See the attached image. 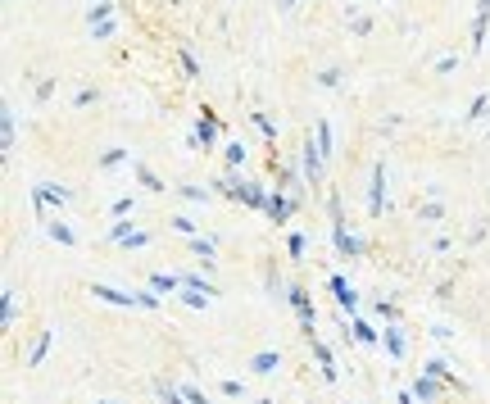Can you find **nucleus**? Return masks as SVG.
I'll return each instance as SVG.
<instances>
[{
	"label": "nucleus",
	"mask_w": 490,
	"mask_h": 404,
	"mask_svg": "<svg viewBox=\"0 0 490 404\" xmlns=\"http://www.w3.org/2000/svg\"><path fill=\"white\" fill-rule=\"evenodd\" d=\"M286 300H291V309H295V318H300V332L309 336H318L313 327H318V309H313V300H309V291L304 286H286Z\"/></svg>",
	"instance_id": "nucleus-1"
},
{
	"label": "nucleus",
	"mask_w": 490,
	"mask_h": 404,
	"mask_svg": "<svg viewBox=\"0 0 490 404\" xmlns=\"http://www.w3.org/2000/svg\"><path fill=\"white\" fill-rule=\"evenodd\" d=\"M214 146H218V114L205 105L200 119H196V128H191V150H205V155H209Z\"/></svg>",
	"instance_id": "nucleus-2"
},
{
	"label": "nucleus",
	"mask_w": 490,
	"mask_h": 404,
	"mask_svg": "<svg viewBox=\"0 0 490 404\" xmlns=\"http://www.w3.org/2000/svg\"><path fill=\"white\" fill-rule=\"evenodd\" d=\"M300 159H304V182H309V187H327V159H322L318 141H313V132L304 137V150H300Z\"/></svg>",
	"instance_id": "nucleus-3"
},
{
	"label": "nucleus",
	"mask_w": 490,
	"mask_h": 404,
	"mask_svg": "<svg viewBox=\"0 0 490 404\" xmlns=\"http://www.w3.org/2000/svg\"><path fill=\"white\" fill-rule=\"evenodd\" d=\"M69 200H73V187H60V182H41V187H32L36 214H46L50 205H69Z\"/></svg>",
	"instance_id": "nucleus-4"
},
{
	"label": "nucleus",
	"mask_w": 490,
	"mask_h": 404,
	"mask_svg": "<svg viewBox=\"0 0 490 404\" xmlns=\"http://www.w3.org/2000/svg\"><path fill=\"white\" fill-rule=\"evenodd\" d=\"M381 205H386V163H372V177H368V214L381 218Z\"/></svg>",
	"instance_id": "nucleus-5"
},
{
	"label": "nucleus",
	"mask_w": 490,
	"mask_h": 404,
	"mask_svg": "<svg viewBox=\"0 0 490 404\" xmlns=\"http://www.w3.org/2000/svg\"><path fill=\"white\" fill-rule=\"evenodd\" d=\"M264 214L273 218L277 227H282V223H291V214H295V196H286V191L277 187L273 196H268V209H264Z\"/></svg>",
	"instance_id": "nucleus-6"
},
{
	"label": "nucleus",
	"mask_w": 490,
	"mask_h": 404,
	"mask_svg": "<svg viewBox=\"0 0 490 404\" xmlns=\"http://www.w3.org/2000/svg\"><path fill=\"white\" fill-rule=\"evenodd\" d=\"M327 286H332V295H336V304H341V314H354V309H359V295H354V286L345 282L341 273L327 277Z\"/></svg>",
	"instance_id": "nucleus-7"
},
{
	"label": "nucleus",
	"mask_w": 490,
	"mask_h": 404,
	"mask_svg": "<svg viewBox=\"0 0 490 404\" xmlns=\"http://www.w3.org/2000/svg\"><path fill=\"white\" fill-rule=\"evenodd\" d=\"M409 391H413V396H418L422 404H436L440 396H445V386H440V377H427V372H422V377H418V382H413V386H409Z\"/></svg>",
	"instance_id": "nucleus-8"
},
{
	"label": "nucleus",
	"mask_w": 490,
	"mask_h": 404,
	"mask_svg": "<svg viewBox=\"0 0 490 404\" xmlns=\"http://www.w3.org/2000/svg\"><path fill=\"white\" fill-rule=\"evenodd\" d=\"M422 372H427V377H440V382H449V391H458V396H463V382H458L454 377V372H449V363L445 359H427V363H422Z\"/></svg>",
	"instance_id": "nucleus-9"
},
{
	"label": "nucleus",
	"mask_w": 490,
	"mask_h": 404,
	"mask_svg": "<svg viewBox=\"0 0 490 404\" xmlns=\"http://www.w3.org/2000/svg\"><path fill=\"white\" fill-rule=\"evenodd\" d=\"M250 368H254L259 377H273V372L282 368V354H277V350H259L254 359H250Z\"/></svg>",
	"instance_id": "nucleus-10"
},
{
	"label": "nucleus",
	"mask_w": 490,
	"mask_h": 404,
	"mask_svg": "<svg viewBox=\"0 0 490 404\" xmlns=\"http://www.w3.org/2000/svg\"><path fill=\"white\" fill-rule=\"evenodd\" d=\"M381 345H386L390 359H404V332H400V323H386V332H381Z\"/></svg>",
	"instance_id": "nucleus-11"
},
{
	"label": "nucleus",
	"mask_w": 490,
	"mask_h": 404,
	"mask_svg": "<svg viewBox=\"0 0 490 404\" xmlns=\"http://www.w3.org/2000/svg\"><path fill=\"white\" fill-rule=\"evenodd\" d=\"M132 177H137V182H141V187H146V191H155V196H159V191H163V182H159V173H155V168H150V163H141V159H132Z\"/></svg>",
	"instance_id": "nucleus-12"
},
{
	"label": "nucleus",
	"mask_w": 490,
	"mask_h": 404,
	"mask_svg": "<svg viewBox=\"0 0 490 404\" xmlns=\"http://www.w3.org/2000/svg\"><path fill=\"white\" fill-rule=\"evenodd\" d=\"M313 141H318L322 159H336V146H332V123H327V119H313Z\"/></svg>",
	"instance_id": "nucleus-13"
},
{
	"label": "nucleus",
	"mask_w": 490,
	"mask_h": 404,
	"mask_svg": "<svg viewBox=\"0 0 490 404\" xmlns=\"http://www.w3.org/2000/svg\"><path fill=\"white\" fill-rule=\"evenodd\" d=\"M0 318H5V327H14V318H18V291L14 286L0 291Z\"/></svg>",
	"instance_id": "nucleus-14"
},
{
	"label": "nucleus",
	"mask_w": 490,
	"mask_h": 404,
	"mask_svg": "<svg viewBox=\"0 0 490 404\" xmlns=\"http://www.w3.org/2000/svg\"><path fill=\"white\" fill-rule=\"evenodd\" d=\"M150 291H155V295L182 291V277H177V273H150Z\"/></svg>",
	"instance_id": "nucleus-15"
},
{
	"label": "nucleus",
	"mask_w": 490,
	"mask_h": 404,
	"mask_svg": "<svg viewBox=\"0 0 490 404\" xmlns=\"http://www.w3.org/2000/svg\"><path fill=\"white\" fill-rule=\"evenodd\" d=\"M309 345H313V359L322 363V377H327V382H336V359H332V350H327V345L318 341V336H313Z\"/></svg>",
	"instance_id": "nucleus-16"
},
{
	"label": "nucleus",
	"mask_w": 490,
	"mask_h": 404,
	"mask_svg": "<svg viewBox=\"0 0 490 404\" xmlns=\"http://www.w3.org/2000/svg\"><path fill=\"white\" fill-rule=\"evenodd\" d=\"M114 9H118L114 0H95V5H86V23H91V27L109 23V14H114Z\"/></svg>",
	"instance_id": "nucleus-17"
},
{
	"label": "nucleus",
	"mask_w": 490,
	"mask_h": 404,
	"mask_svg": "<svg viewBox=\"0 0 490 404\" xmlns=\"http://www.w3.org/2000/svg\"><path fill=\"white\" fill-rule=\"evenodd\" d=\"M191 255H200V268H214V241H209V236H191Z\"/></svg>",
	"instance_id": "nucleus-18"
},
{
	"label": "nucleus",
	"mask_w": 490,
	"mask_h": 404,
	"mask_svg": "<svg viewBox=\"0 0 490 404\" xmlns=\"http://www.w3.org/2000/svg\"><path fill=\"white\" fill-rule=\"evenodd\" d=\"M46 232H50L60 245H78V232H73V227L64 223V218H50V223H46Z\"/></svg>",
	"instance_id": "nucleus-19"
},
{
	"label": "nucleus",
	"mask_w": 490,
	"mask_h": 404,
	"mask_svg": "<svg viewBox=\"0 0 490 404\" xmlns=\"http://www.w3.org/2000/svg\"><path fill=\"white\" fill-rule=\"evenodd\" d=\"M350 336H354L359 345H377V341H381V332H377V327H368L363 318H354V323H350Z\"/></svg>",
	"instance_id": "nucleus-20"
},
{
	"label": "nucleus",
	"mask_w": 490,
	"mask_h": 404,
	"mask_svg": "<svg viewBox=\"0 0 490 404\" xmlns=\"http://www.w3.org/2000/svg\"><path fill=\"white\" fill-rule=\"evenodd\" d=\"M0 141H5V155L14 150V105L0 109Z\"/></svg>",
	"instance_id": "nucleus-21"
},
{
	"label": "nucleus",
	"mask_w": 490,
	"mask_h": 404,
	"mask_svg": "<svg viewBox=\"0 0 490 404\" xmlns=\"http://www.w3.org/2000/svg\"><path fill=\"white\" fill-rule=\"evenodd\" d=\"M177 277H182V286H186V291H205L209 300L218 295V286H214V282H205V277H196V273H177Z\"/></svg>",
	"instance_id": "nucleus-22"
},
{
	"label": "nucleus",
	"mask_w": 490,
	"mask_h": 404,
	"mask_svg": "<svg viewBox=\"0 0 490 404\" xmlns=\"http://www.w3.org/2000/svg\"><path fill=\"white\" fill-rule=\"evenodd\" d=\"M50 341H55V332H41V336H36V345H32V354H27V363H32V368H36V363H41V359H46V350H50Z\"/></svg>",
	"instance_id": "nucleus-23"
},
{
	"label": "nucleus",
	"mask_w": 490,
	"mask_h": 404,
	"mask_svg": "<svg viewBox=\"0 0 490 404\" xmlns=\"http://www.w3.org/2000/svg\"><path fill=\"white\" fill-rule=\"evenodd\" d=\"M155 391H159V400H163V404H186V396H182V386H168L163 377L155 382Z\"/></svg>",
	"instance_id": "nucleus-24"
},
{
	"label": "nucleus",
	"mask_w": 490,
	"mask_h": 404,
	"mask_svg": "<svg viewBox=\"0 0 490 404\" xmlns=\"http://www.w3.org/2000/svg\"><path fill=\"white\" fill-rule=\"evenodd\" d=\"M350 32H354V36H368V32H372V18H368V14H359L354 5H350Z\"/></svg>",
	"instance_id": "nucleus-25"
},
{
	"label": "nucleus",
	"mask_w": 490,
	"mask_h": 404,
	"mask_svg": "<svg viewBox=\"0 0 490 404\" xmlns=\"http://www.w3.org/2000/svg\"><path fill=\"white\" fill-rule=\"evenodd\" d=\"M486 105H490V95H486V91H477V95H472V105H468V123H477V119H482V114H486Z\"/></svg>",
	"instance_id": "nucleus-26"
},
{
	"label": "nucleus",
	"mask_w": 490,
	"mask_h": 404,
	"mask_svg": "<svg viewBox=\"0 0 490 404\" xmlns=\"http://www.w3.org/2000/svg\"><path fill=\"white\" fill-rule=\"evenodd\" d=\"M227 150V168H241V163H245V155H250V150L241 146V141H232V146H223Z\"/></svg>",
	"instance_id": "nucleus-27"
},
{
	"label": "nucleus",
	"mask_w": 490,
	"mask_h": 404,
	"mask_svg": "<svg viewBox=\"0 0 490 404\" xmlns=\"http://www.w3.org/2000/svg\"><path fill=\"white\" fill-rule=\"evenodd\" d=\"M177 60H182V73H186V78H200V64H196V55H191L186 46L177 50Z\"/></svg>",
	"instance_id": "nucleus-28"
},
{
	"label": "nucleus",
	"mask_w": 490,
	"mask_h": 404,
	"mask_svg": "<svg viewBox=\"0 0 490 404\" xmlns=\"http://www.w3.org/2000/svg\"><path fill=\"white\" fill-rule=\"evenodd\" d=\"M440 214H445V209H440V200H427V205H418V218H422V223H436Z\"/></svg>",
	"instance_id": "nucleus-29"
},
{
	"label": "nucleus",
	"mask_w": 490,
	"mask_h": 404,
	"mask_svg": "<svg viewBox=\"0 0 490 404\" xmlns=\"http://www.w3.org/2000/svg\"><path fill=\"white\" fill-rule=\"evenodd\" d=\"M250 119H254V128H259V132H264V137H268V141H277V123H273V119H268V114H250Z\"/></svg>",
	"instance_id": "nucleus-30"
},
{
	"label": "nucleus",
	"mask_w": 490,
	"mask_h": 404,
	"mask_svg": "<svg viewBox=\"0 0 490 404\" xmlns=\"http://www.w3.org/2000/svg\"><path fill=\"white\" fill-rule=\"evenodd\" d=\"M168 227H172V232H182V236H196V223H191L186 214H172V218H168Z\"/></svg>",
	"instance_id": "nucleus-31"
},
{
	"label": "nucleus",
	"mask_w": 490,
	"mask_h": 404,
	"mask_svg": "<svg viewBox=\"0 0 490 404\" xmlns=\"http://www.w3.org/2000/svg\"><path fill=\"white\" fill-rule=\"evenodd\" d=\"M132 209H137V200H132V196H118V200L109 205V214H114V218H128Z\"/></svg>",
	"instance_id": "nucleus-32"
},
{
	"label": "nucleus",
	"mask_w": 490,
	"mask_h": 404,
	"mask_svg": "<svg viewBox=\"0 0 490 404\" xmlns=\"http://www.w3.org/2000/svg\"><path fill=\"white\" fill-rule=\"evenodd\" d=\"M132 236V223L128 218H114V227H109V241H128Z\"/></svg>",
	"instance_id": "nucleus-33"
},
{
	"label": "nucleus",
	"mask_w": 490,
	"mask_h": 404,
	"mask_svg": "<svg viewBox=\"0 0 490 404\" xmlns=\"http://www.w3.org/2000/svg\"><path fill=\"white\" fill-rule=\"evenodd\" d=\"M123 159H128V150H118V146H114V150H104V155H100V168H118Z\"/></svg>",
	"instance_id": "nucleus-34"
},
{
	"label": "nucleus",
	"mask_w": 490,
	"mask_h": 404,
	"mask_svg": "<svg viewBox=\"0 0 490 404\" xmlns=\"http://www.w3.org/2000/svg\"><path fill=\"white\" fill-rule=\"evenodd\" d=\"M177 196H186V200H200V205H205V200H209V191H205V187H191V182H182V187H177Z\"/></svg>",
	"instance_id": "nucleus-35"
},
{
	"label": "nucleus",
	"mask_w": 490,
	"mask_h": 404,
	"mask_svg": "<svg viewBox=\"0 0 490 404\" xmlns=\"http://www.w3.org/2000/svg\"><path fill=\"white\" fill-rule=\"evenodd\" d=\"M377 314H381L386 323H400V304H395V300H377Z\"/></svg>",
	"instance_id": "nucleus-36"
},
{
	"label": "nucleus",
	"mask_w": 490,
	"mask_h": 404,
	"mask_svg": "<svg viewBox=\"0 0 490 404\" xmlns=\"http://www.w3.org/2000/svg\"><path fill=\"white\" fill-rule=\"evenodd\" d=\"M182 300H186L191 309H205V304H209V295H205V291H186V286H182Z\"/></svg>",
	"instance_id": "nucleus-37"
},
{
	"label": "nucleus",
	"mask_w": 490,
	"mask_h": 404,
	"mask_svg": "<svg viewBox=\"0 0 490 404\" xmlns=\"http://www.w3.org/2000/svg\"><path fill=\"white\" fill-rule=\"evenodd\" d=\"M286 255H291V259H304V236H300V232H291V241H286Z\"/></svg>",
	"instance_id": "nucleus-38"
},
{
	"label": "nucleus",
	"mask_w": 490,
	"mask_h": 404,
	"mask_svg": "<svg viewBox=\"0 0 490 404\" xmlns=\"http://www.w3.org/2000/svg\"><path fill=\"white\" fill-rule=\"evenodd\" d=\"M318 86H327V91H332V86H341V69H322L318 73Z\"/></svg>",
	"instance_id": "nucleus-39"
},
{
	"label": "nucleus",
	"mask_w": 490,
	"mask_h": 404,
	"mask_svg": "<svg viewBox=\"0 0 490 404\" xmlns=\"http://www.w3.org/2000/svg\"><path fill=\"white\" fill-rule=\"evenodd\" d=\"M223 396H227V400H241V396H245V386H241L236 377H227V382H223Z\"/></svg>",
	"instance_id": "nucleus-40"
},
{
	"label": "nucleus",
	"mask_w": 490,
	"mask_h": 404,
	"mask_svg": "<svg viewBox=\"0 0 490 404\" xmlns=\"http://www.w3.org/2000/svg\"><path fill=\"white\" fill-rule=\"evenodd\" d=\"M182 396H186V404H209V396H205V391L186 386V382H182Z\"/></svg>",
	"instance_id": "nucleus-41"
},
{
	"label": "nucleus",
	"mask_w": 490,
	"mask_h": 404,
	"mask_svg": "<svg viewBox=\"0 0 490 404\" xmlns=\"http://www.w3.org/2000/svg\"><path fill=\"white\" fill-rule=\"evenodd\" d=\"M454 64H458V55H440V60H436V73H454Z\"/></svg>",
	"instance_id": "nucleus-42"
},
{
	"label": "nucleus",
	"mask_w": 490,
	"mask_h": 404,
	"mask_svg": "<svg viewBox=\"0 0 490 404\" xmlns=\"http://www.w3.org/2000/svg\"><path fill=\"white\" fill-rule=\"evenodd\" d=\"M50 91H55V82H50V78L36 82V100H50Z\"/></svg>",
	"instance_id": "nucleus-43"
},
{
	"label": "nucleus",
	"mask_w": 490,
	"mask_h": 404,
	"mask_svg": "<svg viewBox=\"0 0 490 404\" xmlns=\"http://www.w3.org/2000/svg\"><path fill=\"white\" fill-rule=\"evenodd\" d=\"M146 241H150V236H146V232H132V236H128V241H123V245H128V250H141V245H146Z\"/></svg>",
	"instance_id": "nucleus-44"
},
{
	"label": "nucleus",
	"mask_w": 490,
	"mask_h": 404,
	"mask_svg": "<svg viewBox=\"0 0 490 404\" xmlns=\"http://www.w3.org/2000/svg\"><path fill=\"white\" fill-rule=\"evenodd\" d=\"M91 32H95V41H109V36H114V23H100V27H91Z\"/></svg>",
	"instance_id": "nucleus-45"
},
{
	"label": "nucleus",
	"mask_w": 490,
	"mask_h": 404,
	"mask_svg": "<svg viewBox=\"0 0 490 404\" xmlns=\"http://www.w3.org/2000/svg\"><path fill=\"white\" fill-rule=\"evenodd\" d=\"M91 100H95V91H91V86H82V91L73 95V105H91Z\"/></svg>",
	"instance_id": "nucleus-46"
},
{
	"label": "nucleus",
	"mask_w": 490,
	"mask_h": 404,
	"mask_svg": "<svg viewBox=\"0 0 490 404\" xmlns=\"http://www.w3.org/2000/svg\"><path fill=\"white\" fill-rule=\"evenodd\" d=\"M277 9H295V0H277Z\"/></svg>",
	"instance_id": "nucleus-47"
},
{
	"label": "nucleus",
	"mask_w": 490,
	"mask_h": 404,
	"mask_svg": "<svg viewBox=\"0 0 490 404\" xmlns=\"http://www.w3.org/2000/svg\"><path fill=\"white\" fill-rule=\"evenodd\" d=\"M95 404H118V400H95Z\"/></svg>",
	"instance_id": "nucleus-48"
}]
</instances>
